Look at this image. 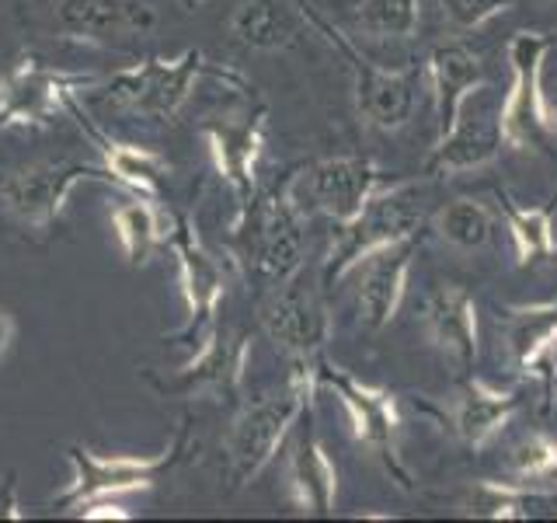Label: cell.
Here are the masks:
<instances>
[{"mask_svg": "<svg viewBox=\"0 0 557 523\" xmlns=\"http://www.w3.org/2000/svg\"><path fill=\"white\" fill-rule=\"evenodd\" d=\"M296 182L300 174H286L283 182H275L265 196H255L251 206L237 209L234 223V255L248 276L265 290L286 283L289 276L304 269L307 255V217L304 206L296 203Z\"/></svg>", "mask_w": 557, "mask_h": 523, "instance_id": "obj_1", "label": "cell"}, {"mask_svg": "<svg viewBox=\"0 0 557 523\" xmlns=\"http://www.w3.org/2000/svg\"><path fill=\"white\" fill-rule=\"evenodd\" d=\"M318 360L313 363H289V377L278 391L255 398L248 405H240L234 415L231 429H226L223 453H226V471L231 482L251 485L261 471L272 464L278 447L286 443L293 426L307 415L318 394Z\"/></svg>", "mask_w": 557, "mask_h": 523, "instance_id": "obj_2", "label": "cell"}, {"mask_svg": "<svg viewBox=\"0 0 557 523\" xmlns=\"http://www.w3.org/2000/svg\"><path fill=\"white\" fill-rule=\"evenodd\" d=\"M429 223L425 214V188L418 182H391L359 214L338 223V234L331 241V252L324 258V283H342V279L359 269L366 258L376 255L387 244L414 238Z\"/></svg>", "mask_w": 557, "mask_h": 523, "instance_id": "obj_3", "label": "cell"}, {"mask_svg": "<svg viewBox=\"0 0 557 523\" xmlns=\"http://www.w3.org/2000/svg\"><path fill=\"white\" fill-rule=\"evenodd\" d=\"M300 17L321 32L331 42V49L342 52V60L348 63V74H352V98H356V112L366 126H373L380 133H394L400 126H408L418 105V87H422L425 70L422 66H400L387 70L373 63L366 52L348 39L342 28H335L324 14H318L310 4L300 0Z\"/></svg>", "mask_w": 557, "mask_h": 523, "instance_id": "obj_4", "label": "cell"}, {"mask_svg": "<svg viewBox=\"0 0 557 523\" xmlns=\"http://www.w3.org/2000/svg\"><path fill=\"white\" fill-rule=\"evenodd\" d=\"M188 443H191V429H188V418H182L174 443L161 453H150V458H129V453H109V458H101L91 447H81V443L66 447L74 478H70L66 492L52 499V506H57V510H81L84 502H95V499H115L126 492L153 488L161 471L182 461Z\"/></svg>", "mask_w": 557, "mask_h": 523, "instance_id": "obj_5", "label": "cell"}, {"mask_svg": "<svg viewBox=\"0 0 557 523\" xmlns=\"http://www.w3.org/2000/svg\"><path fill=\"white\" fill-rule=\"evenodd\" d=\"M202 49H185L182 57H150L104 81V98L112 109L144 122H171L188 105L196 81L206 74Z\"/></svg>", "mask_w": 557, "mask_h": 523, "instance_id": "obj_6", "label": "cell"}, {"mask_svg": "<svg viewBox=\"0 0 557 523\" xmlns=\"http://www.w3.org/2000/svg\"><path fill=\"white\" fill-rule=\"evenodd\" d=\"M550 39L544 32H516L505 49L509 60V92L502 101V136L516 150H540L557 133L550 119V98L544 95V63Z\"/></svg>", "mask_w": 557, "mask_h": 523, "instance_id": "obj_7", "label": "cell"}, {"mask_svg": "<svg viewBox=\"0 0 557 523\" xmlns=\"http://www.w3.org/2000/svg\"><path fill=\"white\" fill-rule=\"evenodd\" d=\"M318 388L335 391V398L342 401V409L348 415V426H352V436L408 492L411 475L405 461H400V412H397L394 391L380 388V384H362L348 370H342V366L327 363L324 356L318 360Z\"/></svg>", "mask_w": 557, "mask_h": 523, "instance_id": "obj_8", "label": "cell"}, {"mask_svg": "<svg viewBox=\"0 0 557 523\" xmlns=\"http://www.w3.org/2000/svg\"><path fill=\"white\" fill-rule=\"evenodd\" d=\"M98 74H70L46 60L22 52L0 74V130H42L52 126L70 98L84 87H95Z\"/></svg>", "mask_w": 557, "mask_h": 523, "instance_id": "obj_9", "label": "cell"}, {"mask_svg": "<svg viewBox=\"0 0 557 523\" xmlns=\"http://www.w3.org/2000/svg\"><path fill=\"white\" fill-rule=\"evenodd\" d=\"M81 182H112V179L104 165H87V161H74V157L32 161L0 179V203H4V209L22 227L49 231L63 217V209Z\"/></svg>", "mask_w": 557, "mask_h": 523, "instance_id": "obj_10", "label": "cell"}, {"mask_svg": "<svg viewBox=\"0 0 557 523\" xmlns=\"http://www.w3.org/2000/svg\"><path fill=\"white\" fill-rule=\"evenodd\" d=\"M251 360V331L237 325H213L202 336L199 353L168 377L147 374L157 394L178 398H213V401H237L244 388Z\"/></svg>", "mask_w": 557, "mask_h": 523, "instance_id": "obj_11", "label": "cell"}, {"mask_svg": "<svg viewBox=\"0 0 557 523\" xmlns=\"http://www.w3.org/2000/svg\"><path fill=\"white\" fill-rule=\"evenodd\" d=\"M258 325L275 345L278 356L289 363H313L324 356V342L331 339V318L318 287L304 283L296 272L286 283L272 287L258 301Z\"/></svg>", "mask_w": 557, "mask_h": 523, "instance_id": "obj_12", "label": "cell"}, {"mask_svg": "<svg viewBox=\"0 0 557 523\" xmlns=\"http://www.w3.org/2000/svg\"><path fill=\"white\" fill-rule=\"evenodd\" d=\"M168 248L178 258V279H182V296L188 311L185 325L174 331L171 342L202 339L206 331L216 325V311L226 293V272L220 266V258L202 244L199 227L188 214L171 217Z\"/></svg>", "mask_w": 557, "mask_h": 523, "instance_id": "obj_13", "label": "cell"}, {"mask_svg": "<svg viewBox=\"0 0 557 523\" xmlns=\"http://www.w3.org/2000/svg\"><path fill=\"white\" fill-rule=\"evenodd\" d=\"M265 105L240 115H209L202 122V136L209 144V157L220 171V179L231 185L237 209L251 206L258 188V161L265 154Z\"/></svg>", "mask_w": 557, "mask_h": 523, "instance_id": "obj_14", "label": "cell"}, {"mask_svg": "<svg viewBox=\"0 0 557 523\" xmlns=\"http://www.w3.org/2000/svg\"><path fill=\"white\" fill-rule=\"evenodd\" d=\"M57 28L63 39L87 46H112L119 39H144L161 14L147 0H57Z\"/></svg>", "mask_w": 557, "mask_h": 523, "instance_id": "obj_15", "label": "cell"}, {"mask_svg": "<svg viewBox=\"0 0 557 523\" xmlns=\"http://www.w3.org/2000/svg\"><path fill=\"white\" fill-rule=\"evenodd\" d=\"M387 185V174L370 157H324V161L307 168V192L310 203L321 209L331 223H348L359 209L373 199V192Z\"/></svg>", "mask_w": 557, "mask_h": 523, "instance_id": "obj_16", "label": "cell"}, {"mask_svg": "<svg viewBox=\"0 0 557 523\" xmlns=\"http://www.w3.org/2000/svg\"><path fill=\"white\" fill-rule=\"evenodd\" d=\"M418 244H422L418 234L405 238L397 244H387V248H380L359 266L362 279H359L356 307H359V321L370 331L387 328L397 318V311L408 296V276H411V262L418 255Z\"/></svg>", "mask_w": 557, "mask_h": 523, "instance_id": "obj_17", "label": "cell"}, {"mask_svg": "<svg viewBox=\"0 0 557 523\" xmlns=\"http://www.w3.org/2000/svg\"><path fill=\"white\" fill-rule=\"evenodd\" d=\"M425 336L429 342L440 349V356L449 360L457 370H470L478 363V304L470 296L467 287L460 283H446L440 290L429 293L425 311Z\"/></svg>", "mask_w": 557, "mask_h": 523, "instance_id": "obj_18", "label": "cell"}, {"mask_svg": "<svg viewBox=\"0 0 557 523\" xmlns=\"http://www.w3.org/2000/svg\"><path fill=\"white\" fill-rule=\"evenodd\" d=\"M425 81L432 87L435 105V136L453 130L460 119L467 98L484 87V63L470 46L463 42H443L425 57Z\"/></svg>", "mask_w": 557, "mask_h": 523, "instance_id": "obj_19", "label": "cell"}, {"mask_svg": "<svg viewBox=\"0 0 557 523\" xmlns=\"http://www.w3.org/2000/svg\"><path fill=\"white\" fill-rule=\"evenodd\" d=\"M286 488L289 502L307 516H327L338 499V471L331 464L327 450L313 429V409L307 418V429L296 436L286 458Z\"/></svg>", "mask_w": 557, "mask_h": 523, "instance_id": "obj_20", "label": "cell"}, {"mask_svg": "<svg viewBox=\"0 0 557 523\" xmlns=\"http://www.w3.org/2000/svg\"><path fill=\"white\" fill-rule=\"evenodd\" d=\"M502 122L492 112H474L453 122V130L435 136L432 154L425 161L429 179H443V174H460V171H478L487 168L502 154Z\"/></svg>", "mask_w": 557, "mask_h": 523, "instance_id": "obj_21", "label": "cell"}, {"mask_svg": "<svg viewBox=\"0 0 557 523\" xmlns=\"http://www.w3.org/2000/svg\"><path fill=\"white\" fill-rule=\"evenodd\" d=\"M66 109L77 115L81 130L91 133L95 147L101 150V165H104V171H109L112 182H119L122 188H129V192H136V196H147V199L161 196L164 179L171 174L168 157H161L157 150H147V147H133V144H122V139H112L109 133L98 130L95 122L84 115L77 98H70Z\"/></svg>", "mask_w": 557, "mask_h": 523, "instance_id": "obj_22", "label": "cell"}, {"mask_svg": "<svg viewBox=\"0 0 557 523\" xmlns=\"http://www.w3.org/2000/svg\"><path fill=\"white\" fill-rule=\"evenodd\" d=\"M519 412V394L509 388H492L478 377L460 384L457 401H453V429H457L460 443L470 450H484L495 436L512 423Z\"/></svg>", "mask_w": 557, "mask_h": 523, "instance_id": "obj_23", "label": "cell"}, {"mask_svg": "<svg viewBox=\"0 0 557 523\" xmlns=\"http://www.w3.org/2000/svg\"><path fill=\"white\" fill-rule=\"evenodd\" d=\"M495 199L502 203V220L505 231L512 238V252H516V266L527 269L536 262H547L557 255V231H554V217H557V192L544 203H519L509 192L498 188Z\"/></svg>", "mask_w": 557, "mask_h": 523, "instance_id": "obj_24", "label": "cell"}, {"mask_svg": "<svg viewBox=\"0 0 557 523\" xmlns=\"http://www.w3.org/2000/svg\"><path fill=\"white\" fill-rule=\"evenodd\" d=\"M226 32L237 46L251 52H278L296 42L300 22L286 0H237Z\"/></svg>", "mask_w": 557, "mask_h": 523, "instance_id": "obj_25", "label": "cell"}, {"mask_svg": "<svg viewBox=\"0 0 557 523\" xmlns=\"http://www.w3.org/2000/svg\"><path fill=\"white\" fill-rule=\"evenodd\" d=\"M153 203L157 199L129 196V199H115V206H112V227H115L119 248L133 269L147 266L153 252L161 248V244H168L171 220H164L161 209Z\"/></svg>", "mask_w": 557, "mask_h": 523, "instance_id": "obj_26", "label": "cell"}, {"mask_svg": "<svg viewBox=\"0 0 557 523\" xmlns=\"http://www.w3.org/2000/svg\"><path fill=\"white\" fill-rule=\"evenodd\" d=\"M554 336H557V301L505 307V349H509V360L519 374L533 377L536 363Z\"/></svg>", "mask_w": 557, "mask_h": 523, "instance_id": "obj_27", "label": "cell"}, {"mask_svg": "<svg viewBox=\"0 0 557 523\" xmlns=\"http://www.w3.org/2000/svg\"><path fill=\"white\" fill-rule=\"evenodd\" d=\"M460 513L463 516H484V520H530L540 506H554L557 496H550L540 485H522V482H478L460 496Z\"/></svg>", "mask_w": 557, "mask_h": 523, "instance_id": "obj_28", "label": "cell"}, {"mask_svg": "<svg viewBox=\"0 0 557 523\" xmlns=\"http://www.w3.org/2000/svg\"><path fill=\"white\" fill-rule=\"evenodd\" d=\"M429 227L435 231V238L449 244V248L478 252L492 241L495 220H492V209H487L481 199L460 196V199H453V203L435 209V214L429 217Z\"/></svg>", "mask_w": 557, "mask_h": 523, "instance_id": "obj_29", "label": "cell"}, {"mask_svg": "<svg viewBox=\"0 0 557 523\" xmlns=\"http://www.w3.org/2000/svg\"><path fill=\"white\" fill-rule=\"evenodd\" d=\"M356 25L373 39H411L422 25V0H359Z\"/></svg>", "mask_w": 557, "mask_h": 523, "instance_id": "obj_30", "label": "cell"}, {"mask_svg": "<svg viewBox=\"0 0 557 523\" xmlns=\"http://www.w3.org/2000/svg\"><path fill=\"white\" fill-rule=\"evenodd\" d=\"M509 467L512 482H522V485H550L557 482V440L547 433H530L522 436V440L509 450Z\"/></svg>", "mask_w": 557, "mask_h": 523, "instance_id": "obj_31", "label": "cell"}, {"mask_svg": "<svg viewBox=\"0 0 557 523\" xmlns=\"http://www.w3.org/2000/svg\"><path fill=\"white\" fill-rule=\"evenodd\" d=\"M512 4L516 0H440L443 17L457 32H474L492 22V17H498L502 11H509Z\"/></svg>", "mask_w": 557, "mask_h": 523, "instance_id": "obj_32", "label": "cell"}, {"mask_svg": "<svg viewBox=\"0 0 557 523\" xmlns=\"http://www.w3.org/2000/svg\"><path fill=\"white\" fill-rule=\"evenodd\" d=\"M22 502H17V471L0 478V520H22Z\"/></svg>", "mask_w": 557, "mask_h": 523, "instance_id": "obj_33", "label": "cell"}, {"mask_svg": "<svg viewBox=\"0 0 557 523\" xmlns=\"http://www.w3.org/2000/svg\"><path fill=\"white\" fill-rule=\"evenodd\" d=\"M81 516L84 520H129L133 513L122 510V506L112 502V499H95V502H84L81 506Z\"/></svg>", "mask_w": 557, "mask_h": 523, "instance_id": "obj_34", "label": "cell"}, {"mask_svg": "<svg viewBox=\"0 0 557 523\" xmlns=\"http://www.w3.org/2000/svg\"><path fill=\"white\" fill-rule=\"evenodd\" d=\"M14 331H17L14 318H11L8 311H0V360L8 356V349H11V342H14Z\"/></svg>", "mask_w": 557, "mask_h": 523, "instance_id": "obj_35", "label": "cell"}, {"mask_svg": "<svg viewBox=\"0 0 557 523\" xmlns=\"http://www.w3.org/2000/svg\"><path fill=\"white\" fill-rule=\"evenodd\" d=\"M550 119H554V130H557V95L550 98Z\"/></svg>", "mask_w": 557, "mask_h": 523, "instance_id": "obj_36", "label": "cell"}, {"mask_svg": "<svg viewBox=\"0 0 557 523\" xmlns=\"http://www.w3.org/2000/svg\"><path fill=\"white\" fill-rule=\"evenodd\" d=\"M182 4H185V8H199V4H202V0H182Z\"/></svg>", "mask_w": 557, "mask_h": 523, "instance_id": "obj_37", "label": "cell"}]
</instances>
